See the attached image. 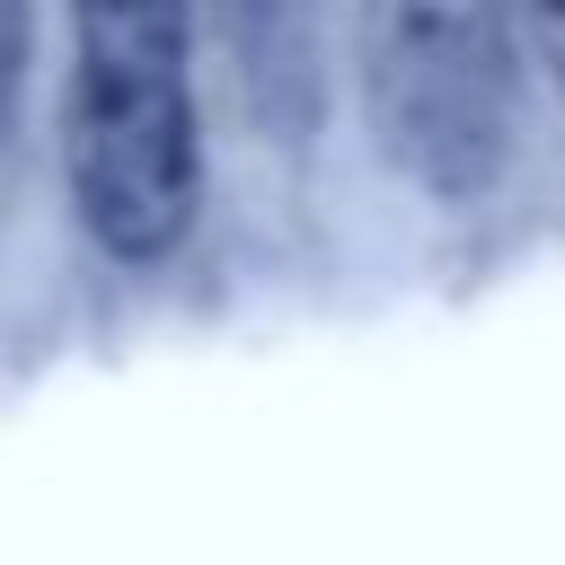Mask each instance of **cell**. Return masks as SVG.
Listing matches in <instances>:
<instances>
[{
    "label": "cell",
    "instance_id": "cell-4",
    "mask_svg": "<svg viewBox=\"0 0 565 565\" xmlns=\"http://www.w3.org/2000/svg\"><path fill=\"white\" fill-rule=\"evenodd\" d=\"M26 62H35V9L0 0V150L18 141V115H26Z\"/></svg>",
    "mask_w": 565,
    "mask_h": 565
},
{
    "label": "cell",
    "instance_id": "cell-2",
    "mask_svg": "<svg viewBox=\"0 0 565 565\" xmlns=\"http://www.w3.org/2000/svg\"><path fill=\"white\" fill-rule=\"evenodd\" d=\"M362 97L406 185L441 203L486 194L521 124L512 0H362Z\"/></svg>",
    "mask_w": 565,
    "mask_h": 565
},
{
    "label": "cell",
    "instance_id": "cell-5",
    "mask_svg": "<svg viewBox=\"0 0 565 565\" xmlns=\"http://www.w3.org/2000/svg\"><path fill=\"white\" fill-rule=\"evenodd\" d=\"M512 18H521V53L547 71V88L565 97V0H512Z\"/></svg>",
    "mask_w": 565,
    "mask_h": 565
},
{
    "label": "cell",
    "instance_id": "cell-1",
    "mask_svg": "<svg viewBox=\"0 0 565 565\" xmlns=\"http://www.w3.org/2000/svg\"><path fill=\"white\" fill-rule=\"evenodd\" d=\"M62 177L115 265H159L203 212L194 0H71Z\"/></svg>",
    "mask_w": 565,
    "mask_h": 565
},
{
    "label": "cell",
    "instance_id": "cell-3",
    "mask_svg": "<svg viewBox=\"0 0 565 565\" xmlns=\"http://www.w3.org/2000/svg\"><path fill=\"white\" fill-rule=\"evenodd\" d=\"M212 18H221V44H230V71H238L247 115L274 141H300L318 124V97H327V71H318V0H212Z\"/></svg>",
    "mask_w": 565,
    "mask_h": 565
}]
</instances>
